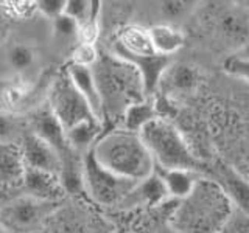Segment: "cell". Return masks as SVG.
Masks as SVG:
<instances>
[{"instance_id":"cell-18","label":"cell","mask_w":249,"mask_h":233,"mask_svg":"<svg viewBox=\"0 0 249 233\" xmlns=\"http://www.w3.org/2000/svg\"><path fill=\"white\" fill-rule=\"evenodd\" d=\"M150 37L154 51L160 56H168L179 51L185 44L184 31L173 25H154L150 28Z\"/></svg>"},{"instance_id":"cell-7","label":"cell","mask_w":249,"mask_h":233,"mask_svg":"<svg viewBox=\"0 0 249 233\" xmlns=\"http://www.w3.org/2000/svg\"><path fill=\"white\" fill-rule=\"evenodd\" d=\"M53 212L54 202L23 194L3 207L2 224L14 233H36L44 227Z\"/></svg>"},{"instance_id":"cell-15","label":"cell","mask_w":249,"mask_h":233,"mask_svg":"<svg viewBox=\"0 0 249 233\" xmlns=\"http://www.w3.org/2000/svg\"><path fill=\"white\" fill-rule=\"evenodd\" d=\"M156 173L162 179L168 191V196L187 199L198 186L201 179L195 171L187 169H162L156 168Z\"/></svg>"},{"instance_id":"cell-23","label":"cell","mask_w":249,"mask_h":233,"mask_svg":"<svg viewBox=\"0 0 249 233\" xmlns=\"http://www.w3.org/2000/svg\"><path fill=\"white\" fill-rule=\"evenodd\" d=\"M100 54L95 44H78L72 53V64L83 67H93L98 62Z\"/></svg>"},{"instance_id":"cell-24","label":"cell","mask_w":249,"mask_h":233,"mask_svg":"<svg viewBox=\"0 0 249 233\" xmlns=\"http://www.w3.org/2000/svg\"><path fill=\"white\" fill-rule=\"evenodd\" d=\"M195 6L193 2H182V0H168V2L160 3V11L167 19L175 20L181 19L185 14H189L190 10Z\"/></svg>"},{"instance_id":"cell-26","label":"cell","mask_w":249,"mask_h":233,"mask_svg":"<svg viewBox=\"0 0 249 233\" xmlns=\"http://www.w3.org/2000/svg\"><path fill=\"white\" fill-rule=\"evenodd\" d=\"M66 5L67 0H41V2H37V11L42 16H45V17L52 19L53 22L59 16L64 14Z\"/></svg>"},{"instance_id":"cell-4","label":"cell","mask_w":249,"mask_h":233,"mask_svg":"<svg viewBox=\"0 0 249 233\" xmlns=\"http://www.w3.org/2000/svg\"><path fill=\"white\" fill-rule=\"evenodd\" d=\"M143 143L153 155L156 168L162 169H187L198 173L201 162L187 145L173 124L165 118H156L140 131Z\"/></svg>"},{"instance_id":"cell-13","label":"cell","mask_w":249,"mask_h":233,"mask_svg":"<svg viewBox=\"0 0 249 233\" xmlns=\"http://www.w3.org/2000/svg\"><path fill=\"white\" fill-rule=\"evenodd\" d=\"M22 185L25 188V194H28V196H35L37 199L52 202L56 200L66 191L56 174L30 168H27Z\"/></svg>"},{"instance_id":"cell-21","label":"cell","mask_w":249,"mask_h":233,"mask_svg":"<svg viewBox=\"0 0 249 233\" xmlns=\"http://www.w3.org/2000/svg\"><path fill=\"white\" fill-rule=\"evenodd\" d=\"M6 61L14 72H25L35 66L36 53L27 44H14L6 53Z\"/></svg>"},{"instance_id":"cell-14","label":"cell","mask_w":249,"mask_h":233,"mask_svg":"<svg viewBox=\"0 0 249 233\" xmlns=\"http://www.w3.org/2000/svg\"><path fill=\"white\" fill-rule=\"evenodd\" d=\"M218 177L221 190L229 198L231 204L235 205L238 212L249 215V179L229 168H221Z\"/></svg>"},{"instance_id":"cell-22","label":"cell","mask_w":249,"mask_h":233,"mask_svg":"<svg viewBox=\"0 0 249 233\" xmlns=\"http://www.w3.org/2000/svg\"><path fill=\"white\" fill-rule=\"evenodd\" d=\"M53 33L56 36L58 41L62 42H72L78 41L80 42V33L81 28L72 17H69L67 14L59 16L58 19L53 20Z\"/></svg>"},{"instance_id":"cell-28","label":"cell","mask_w":249,"mask_h":233,"mask_svg":"<svg viewBox=\"0 0 249 233\" xmlns=\"http://www.w3.org/2000/svg\"><path fill=\"white\" fill-rule=\"evenodd\" d=\"M3 8L16 17H25L33 11H37V2H5Z\"/></svg>"},{"instance_id":"cell-10","label":"cell","mask_w":249,"mask_h":233,"mask_svg":"<svg viewBox=\"0 0 249 233\" xmlns=\"http://www.w3.org/2000/svg\"><path fill=\"white\" fill-rule=\"evenodd\" d=\"M201 75L196 68L184 62H173L163 73L159 89L167 95H187L199 85Z\"/></svg>"},{"instance_id":"cell-5","label":"cell","mask_w":249,"mask_h":233,"mask_svg":"<svg viewBox=\"0 0 249 233\" xmlns=\"http://www.w3.org/2000/svg\"><path fill=\"white\" fill-rule=\"evenodd\" d=\"M83 177L84 191H88L89 196L101 205L123 204L139 183L126 177L117 176L105 168L95 159L92 151H89L83 159Z\"/></svg>"},{"instance_id":"cell-27","label":"cell","mask_w":249,"mask_h":233,"mask_svg":"<svg viewBox=\"0 0 249 233\" xmlns=\"http://www.w3.org/2000/svg\"><path fill=\"white\" fill-rule=\"evenodd\" d=\"M224 229H228L229 233H249V215L235 210Z\"/></svg>"},{"instance_id":"cell-8","label":"cell","mask_w":249,"mask_h":233,"mask_svg":"<svg viewBox=\"0 0 249 233\" xmlns=\"http://www.w3.org/2000/svg\"><path fill=\"white\" fill-rule=\"evenodd\" d=\"M20 148L27 168L45 171V173L56 174L59 177L62 166L61 155L49 142L36 135L35 132H30L23 137Z\"/></svg>"},{"instance_id":"cell-17","label":"cell","mask_w":249,"mask_h":233,"mask_svg":"<svg viewBox=\"0 0 249 233\" xmlns=\"http://www.w3.org/2000/svg\"><path fill=\"white\" fill-rule=\"evenodd\" d=\"M101 135H103L101 134V121L98 120L83 121L66 131L67 143L73 151L81 155L92 151Z\"/></svg>"},{"instance_id":"cell-16","label":"cell","mask_w":249,"mask_h":233,"mask_svg":"<svg viewBox=\"0 0 249 233\" xmlns=\"http://www.w3.org/2000/svg\"><path fill=\"white\" fill-rule=\"evenodd\" d=\"M27 173L22 148L16 143H3L0 157V176L5 185H19Z\"/></svg>"},{"instance_id":"cell-11","label":"cell","mask_w":249,"mask_h":233,"mask_svg":"<svg viewBox=\"0 0 249 233\" xmlns=\"http://www.w3.org/2000/svg\"><path fill=\"white\" fill-rule=\"evenodd\" d=\"M67 76L73 85L78 89V92L84 97L90 106L92 112L95 114L97 118L101 121L103 120V100H101L100 87L97 83V78L93 75L92 67H83V66H75L70 64L66 70Z\"/></svg>"},{"instance_id":"cell-12","label":"cell","mask_w":249,"mask_h":233,"mask_svg":"<svg viewBox=\"0 0 249 233\" xmlns=\"http://www.w3.org/2000/svg\"><path fill=\"white\" fill-rule=\"evenodd\" d=\"M115 54L119 56H151L158 54L153 49L150 28L140 25L123 27L115 44Z\"/></svg>"},{"instance_id":"cell-1","label":"cell","mask_w":249,"mask_h":233,"mask_svg":"<svg viewBox=\"0 0 249 233\" xmlns=\"http://www.w3.org/2000/svg\"><path fill=\"white\" fill-rule=\"evenodd\" d=\"M92 152L105 168L134 182L145 181L156 171L153 155L140 134L124 128L105 132Z\"/></svg>"},{"instance_id":"cell-20","label":"cell","mask_w":249,"mask_h":233,"mask_svg":"<svg viewBox=\"0 0 249 233\" xmlns=\"http://www.w3.org/2000/svg\"><path fill=\"white\" fill-rule=\"evenodd\" d=\"M168 196V191L163 185L162 179L154 171V174L145 181L139 182L132 190L129 198L123 204H159Z\"/></svg>"},{"instance_id":"cell-3","label":"cell","mask_w":249,"mask_h":233,"mask_svg":"<svg viewBox=\"0 0 249 233\" xmlns=\"http://www.w3.org/2000/svg\"><path fill=\"white\" fill-rule=\"evenodd\" d=\"M231 200L220 185L199 181L176 213V224L187 233H216L232 216Z\"/></svg>"},{"instance_id":"cell-25","label":"cell","mask_w":249,"mask_h":233,"mask_svg":"<svg viewBox=\"0 0 249 233\" xmlns=\"http://www.w3.org/2000/svg\"><path fill=\"white\" fill-rule=\"evenodd\" d=\"M224 70L232 76H237L249 83V58L243 56H232L226 61Z\"/></svg>"},{"instance_id":"cell-19","label":"cell","mask_w":249,"mask_h":233,"mask_svg":"<svg viewBox=\"0 0 249 233\" xmlns=\"http://www.w3.org/2000/svg\"><path fill=\"white\" fill-rule=\"evenodd\" d=\"M156 118H160L158 107H156V101L146 98L126 109V112L122 116V128L140 134V131Z\"/></svg>"},{"instance_id":"cell-2","label":"cell","mask_w":249,"mask_h":233,"mask_svg":"<svg viewBox=\"0 0 249 233\" xmlns=\"http://www.w3.org/2000/svg\"><path fill=\"white\" fill-rule=\"evenodd\" d=\"M92 70L103 100V118L112 115L122 118L129 106L146 100L143 80L131 62L119 56H103Z\"/></svg>"},{"instance_id":"cell-9","label":"cell","mask_w":249,"mask_h":233,"mask_svg":"<svg viewBox=\"0 0 249 233\" xmlns=\"http://www.w3.org/2000/svg\"><path fill=\"white\" fill-rule=\"evenodd\" d=\"M215 31L224 41L243 45L249 39V17L238 8H223L215 14Z\"/></svg>"},{"instance_id":"cell-6","label":"cell","mask_w":249,"mask_h":233,"mask_svg":"<svg viewBox=\"0 0 249 233\" xmlns=\"http://www.w3.org/2000/svg\"><path fill=\"white\" fill-rule=\"evenodd\" d=\"M50 111L56 116L64 131L83 121L98 120L88 101L70 81L67 73L56 78L50 89ZM100 121V120H98Z\"/></svg>"}]
</instances>
